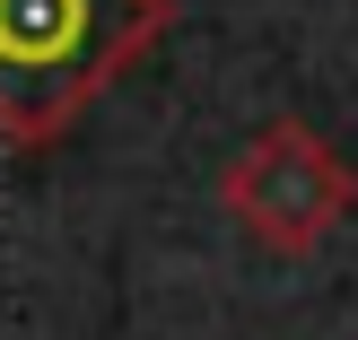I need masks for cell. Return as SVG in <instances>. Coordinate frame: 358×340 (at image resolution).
I'll return each instance as SVG.
<instances>
[{
  "label": "cell",
  "mask_w": 358,
  "mask_h": 340,
  "mask_svg": "<svg viewBox=\"0 0 358 340\" xmlns=\"http://www.w3.org/2000/svg\"><path fill=\"white\" fill-rule=\"evenodd\" d=\"M166 27L175 0H0V140L52 149Z\"/></svg>",
  "instance_id": "1"
},
{
  "label": "cell",
  "mask_w": 358,
  "mask_h": 340,
  "mask_svg": "<svg viewBox=\"0 0 358 340\" xmlns=\"http://www.w3.org/2000/svg\"><path fill=\"white\" fill-rule=\"evenodd\" d=\"M219 201H227V219H236L262 253L306 262V253H324V244L350 227V209H358V166L315 131V122L280 114V122H262V131L227 157Z\"/></svg>",
  "instance_id": "2"
}]
</instances>
